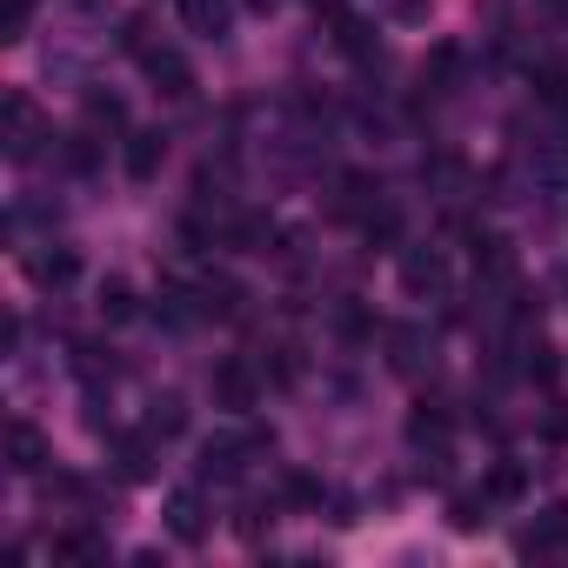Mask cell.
<instances>
[{
    "label": "cell",
    "instance_id": "24",
    "mask_svg": "<svg viewBox=\"0 0 568 568\" xmlns=\"http://www.w3.org/2000/svg\"><path fill=\"white\" fill-rule=\"evenodd\" d=\"M521 375L541 382V388H555V382H561V355H555L548 342H521Z\"/></svg>",
    "mask_w": 568,
    "mask_h": 568
},
{
    "label": "cell",
    "instance_id": "15",
    "mask_svg": "<svg viewBox=\"0 0 568 568\" xmlns=\"http://www.w3.org/2000/svg\"><path fill=\"white\" fill-rule=\"evenodd\" d=\"M154 315H161L168 328H194V322H207V308H201V288H181V281H168V288H161Z\"/></svg>",
    "mask_w": 568,
    "mask_h": 568
},
{
    "label": "cell",
    "instance_id": "21",
    "mask_svg": "<svg viewBox=\"0 0 568 568\" xmlns=\"http://www.w3.org/2000/svg\"><path fill=\"white\" fill-rule=\"evenodd\" d=\"M455 74H462V48H455V41H442V48L422 61V88H428V94H448V88H455Z\"/></svg>",
    "mask_w": 568,
    "mask_h": 568
},
{
    "label": "cell",
    "instance_id": "23",
    "mask_svg": "<svg viewBox=\"0 0 568 568\" xmlns=\"http://www.w3.org/2000/svg\"><path fill=\"white\" fill-rule=\"evenodd\" d=\"M335 48L348 54V61H375L382 48H375V28L368 21H348V14H335Z\"/></svg>",
    "mask_w": 568,
    "mask_h": 568
},
{
    "label": "cell",
    "instance_id": "34",
    "mask_svg": "<svg viewBox=\"0 0 568 568\" xmlns=\"http://www.w3.org/2000/svg\"><path fill=\"white\" fill-rule=\"evenodd\" d=\"M308 8H315V14H342V0H308Z\"/></svg>",
    "mask_w": 568,
    "mask_h": 568
},
{
    "label": "cell",
    "instance_id": "25",
    "mask_svg": "<svg viewBox=\"0 0 568 568\" xmlns=\"http://www.w3.org/2000/svg\"><path fill=\"white\" fill-rule=\"evenodd\" d=\"M481 488H488V501H521V495H528V468H521V462H495Z\"/></svg>",
    "mask_w": 568,
    "mask_h": 568
},
{
    "label": "cell",
    "instance_id": "36",
    "mask_svg": "<svg viewBox=\"0 0 568 568\" xmlns=\"http://www.w3.org/2000/svg\"><path fill=\"white\" fill-rule=\"evenodd\" d=\"M561 295H568V267H561Z\"/></svg>",
    "mask_w": 568,
    "mask_h": 568
},
{
    "label": "cell",
    "instance_id": "20",
    "mask_svg": "<svg viewBox=\"0 0 568 568\" xmlns=\"http://www.w3.org/2000/svg\"><path fill=\"white\" fill-rule=\"evenodd\" d=\"M94 308H101V322H114V328L141 315V302H134V288H128L121 274H108V281H101V295H94Z\"/></svg>",
    "mask_w": 568,
    "mask_h": 568
},
{
    "label": "cell",
    "instance_id": "31",
    "mask_svg": "<svg viewBox=\"0 0 568 568\" xmlns=\"http://www.w3.org/2000/svg\"><path fill=\"white\" fill-rule=\"evenodd\" d=\"M362 234H368V241H382V247H388V241H395V234H402V207H395V201H382V207H375V214H368V221H362Z\"/></svg>",
    "mask_w": 568,
    "mask_h": 568
},
{
    "label": "cell",
    "instance_id": "28",
    "mask_svg": "<svg viewBox=\"0 0 568 568\" xmlns=\"http://www.w3.org/2000/svg\"><path fill=\"white\" fill-rule=\"evenodd\" d=\"M535 101L568 114V68H535Z\"/></svg>",
    "mask_w": 568,
    "mask_h": 568
},
{
    "label": "cell",
    "instance_id": "29",
    "mask_svg": "<svg viewBox=\"0 0 568 568\" xmlns=\"http://www.w3.org/2000/svg\"><path fill=\"white\" fill-rule=\"evenodd\" d=\"M281 501H288V508H322L328 488H322L315 475H288V481H281Z\"/></svg>",
    "mask_w": 568,
    "mask_h": 568
},
{
    "label": "cell",
    "instance_id": "9",
    "mask_svg": "<svg viewBox=\"0 0 568 568\" xmlns=\"http://www.w3.org/2000/svg\"><path fill=\"white\" fill-rule=\"evenodd\" d=\"M81 128L88 134H128V101L108 94V88H88L81 94Z\"/></svg>",
    "mask_w": 568,
    "mask_h": 568
},
{
    "label": "cell",
    "instance_id": "7",
    "mask_svg": "<svg viewBox=\"0 0 568 568\" xmlns=\"http://www.w3.org/2000/svg\"><path fill=\"white\" fill-rule=\"evenodd\" d=\"M8 468H14V475H48V435H41L28 415L8 422Z\"/></svg>",
    "mask_w": 568,
    "mask_h": 568
},
{
    "label": "cell",
    "instance_id": "5",
    "mask_svg": "<svg viewBox=\"0 0 568 568\" xmlns=\"http://www.w3.org/2000/svg\"><path fill=\"white\" fill-rule=\"evenodd\" d=\"M161 521H168V535L174 541H207V528H214V515H207V501H201V488H174L168 501H161Z\"/></svg>",
    "mask_w": 568,
    "mask_h": 568
},
{
    "label": "cell",
    "instance_id": "19",
    "mask_svg": "<svg viewBox=\"0 0 568 568\" xmlns=\"http://www.w3.org/2000/svg\"><path fill=\"white\" fill-rule=\"evenodd\" d=\"M54 561H108V535H94V528H61V535H54Z\"/></svg>",
    "mask_w": 568,
    "mask_h": 568
},
{
    "label": "cell",
    "instance_id": "27",
    "mask_svg": "<svg viewBox=\"0 0 568 568\" xmlns=\"http://www.w3.org/2000/svg\"><path fill=\"white\" fill-rule=\"evenodd\" d=\"M448 528H455V535L488 528V488H481V495H455V501H448Z\"/></svg>",
    "mask_w": 568,
    "mask_h": 568
},
{
    "label": "cell",
    "instance_id": "4",
    "mask_svg": "<svg viewBox=\"0 0 568 568\" xmlns=\"http://www.w3.org/2000/svg\"><path fill=\"white\" fill-rule=\"evenodd\" d=\"M395 274L408 295H442L448 288V254L442 247H395Z\"/></svg>",
    "mask_w": 568,
    "mask_h": 568
},
{
    "label": "cell",
    "instance_id": "32",
    "mask_svg": "<svg viewBox=\"0 0 568 568\" xmlns=\"http://www.w3.org/2000/svg\"><path fill=\"white\" fill-rule=\"evenodd\" d=\"M335 328H342V342H368V335H375V315L355 308V302H342V308H335Z\"/></svg>",
    "mask_w": 568,
    "mask_h": 568
},
{
    "label": "cell",
    "instance_id": "35",
    "mask_svg": "<svg viewBox=\"0 0 568 568\" xmlns=\"http://www.w3.org/2000/svg\"><path fill=\"white\" fill-rule=\"evenodd\" d=\"M247 8H254V14H274V8H281V0H247Z\"/></svg>",
    "mask_w": 568,
    "mask_h": 568
},
{
    "label": "cell",
    "instance_id": "1",
    "mask_svg": "<svg viewBox=\"0 0 568 568\" xmlns=\"http://www.w3.org/2000/svg\"><path fill=\"white\" fill-rule=\"evenodd\" d=\"M41 141H54V134H48L34 94L28 88H8V94H0V154H8L14 168H28L41 154Z\"/></svg>",
    "mask_w": 568,
    "mask_h": 568
},
{
    "label": "cell",
    "instance_id": "10",
    "mask_svg": "<svg viewBox=\"0 0 568 568\" xmlns=\"http://www.w3.org/2000/svg\"><path fill=\"white\" fill-rule=\"evenodd\" d=\"M375 207H382V181L375 174H342L335 181V214L342 221H368Z\"/></svg>",
    "mask_w": 568,
    "mask_h": 568
},
{
    "label": "cell",
    "instance_id": "16",
    "mask_svg": "<svg viewBox=\"0 0 568 568\" xmlns=\"http://www.w3.org/2000/svg\"><path fill=\"white\" fill-rule=\"evenodd\" d=\"M241 302H247V288H241L234 274H207V281H201V308H207V322H234Z\"/></svg>",
    "mask_w": 568,
    "mask_h": 568
},
{
    "label": "cell",
    "instance_id": "30",
    "mask_svg": "<svg viewBox=\"0 0 568 568\" xmlns=\"http://www.w3.org/2000/svg\"><path fill=\"white\" fill-rule=\"evenodd\" d=\"M382 14H388L395 28H428V14H435V0H382Z\"/></svg>",
    "mask_w": 568,
    "mask_h": 568
},
{
    "label": "cell",
    "instance_id": "22",
    "mask_svg": "<svg viewBox=\"0 0 568 568\" xmlns=\"http://www.w3.org/2000/svg\"><path fill=\"white\" fill-rule=\"evenodd\" d=\"M267 241H274V221H267V214H234V221H227V247L267 254Z\"/></svg>",
    "mask_w": 568,
    "mask_h": 568
},
{
    "label": "cell",
    "instance_id": "8",
    "mask_svg": "<svg viewBox=\"0 0 568 568\" xmlns=\"http://www.w3.org/2000/svg\"><path fill=\"white\" fill-rule=\"evenodd\" d=\"M141 68H148V81H154L168 101H187V94H194V68H187L174 48H148V54H141Z\"/></svg>",
    "mask_w": 568,
    "mask_h": 568
},
{
    "label": "cell",
    "instance_id": "11",
    "mask_svg": "<svg viewBox=\"0 0 568 568\" xmlns=\"http://www.w3.org/2000/svg\"><path fill=\"white\" fill-rule=\"evenodd\" d=\"M428 355H435V342H428L415 322L388 328V368H395V375H422V368H428Z\"/></svg>",
    "mask_w": 568,
    "mask_h": 568
},
{
    "label": "cell",
    "instance_id": "17",
    "mask_svg": "<svg viewBox=\"0 0 568 568\" xmlns=\"http://www.w3.org/2000/svg\"><path fill=\"white\" fill-rule=\"evenodd\" d=\"M28 274L41 281V288H68V281L81 274V254H74V247H54V254H28Z\"/></svg>",
    "mask_w": 568,
    "mask_h": 568
},
{
    "label": "cell",
    "instance_id": "33",
    "mask_svg": "<svg viewBox=\"0 0 568 568\" xmlns=\"http://www.w3.org/2000/svg\"><path fill=\"white\" fill-rule=\"evenodd\" d=\"M541 435H548V442H568V402H555V408H548V422H541Z\"/></svg>",
    "mask_w": 568,
    "mask_h": 568
},
{
    "label": "cell",
    "instance_id": "2",
    "mask_svg": "<svg viewBox=\"0 0 568 568\" xmlns=\"http://www.w3.org/2000/svg\"><path fill=\"white\" fill-rule=\"evenodd\" d=\"M207 388H214V408H221V415H254V408H261V375H254V362H241V355L214 362Z\"/></svg>",
    "mask_w": 568,
    "mask_h": 568
},
{
    "label": "cell",
    "instance_id": "13",
    "mask_svg": "<svg viewBox=\"0 0 568 568\" xmlns=\"http://www.w3.org/2000/svg\"><path fill=\"white\" fill-rule=\"evenodd\" d=\"M181 21H187V34H201V41H227L234 0H181Z\"/></svg>",
    "mask_w": 568,
    "mask_h": 568
},
{
    "label": "cell",
    "instance_id": "6",
    "mask_svg": "<svg viewBox=\"0 0 568 568\" xmlns=\"http://www.w3.org/2000/svg\"><path fill=\"white\" fill-rule=\"evenodd\" d=\"M161 161H168V134L161 128H128L121 134V168H128V181H154L161 174Z\"/></svg>",
    "mask_w": 568,
    "mask_h": 568
},
{
    "label": "cell",
    "instance_id": "12",
    "mask_svg": "<svg viewBox=\"0 0 568 568\" xmlns=\"http://www.w3.org/2000/svg\"><path fill=\"white\" fill-rule=\"evenodd\" d=\"M448 435H455V422H448V408H435V402H422V408L408 415V448H422V455H448Z\"/></svg>",
    "mask_w": 568,
    "mask_h": 568
},
{
    "label": "cell",
    "instance_id": "3",
    "mask_svg": "<svg viewBox=\"0 0 568 568\" xmlns=\"http://www.w3.org/2000/svg\"><path fill=\"white\" fill-rule=\"evenodd\" d=\"M261 448H267V435H214V442H201L194 475L201 481H241L247 475V455H261Z\"/></svg>",
    "mask_w": 568,
    "mask_h": 568
},
{
    "label": "cell",
    "instance_id": "18",
    "mask_svg": "<svg viewBox=\"0 0 568 568\" xmlns=\"http://www.w3.org/2000/svg\"><path fill=\"white\" fill-rule=\"evenodd\" d=\"M148 435H154V442L187 435V402H181V395H154V402H148Z\"/></svg>",
    "mask_w": 568,
    "mask_h": 568
},
{
    "label": "cell",
    "instance_id": "26",
    "mask_svg": "<svg viewBox=\"0 0 568 568\" xmlns=\"http://www.w3.org/2000/svg\"><path fill=\"white\" fill-rule=\"evenodd\" d=\"M34 28V0H0V48H21Z\"/></svg>",
    "mask_w": 568,
    "mask_h": 568
},
{
    "label": "cell",
    "instance_id": "14",
    "mask_svg": "<svg viewBox=\"0 0 568 568\" xmlns=\"http://www.w3.org/2000/svg\"><path fill=\"white\" fill-rule=\"evenodd\" d=\"M114 475L121 481H154V435H114Z\"/></svg>",
    "mask_w": 568,
    "mask_h": 568
}]
</instances>
